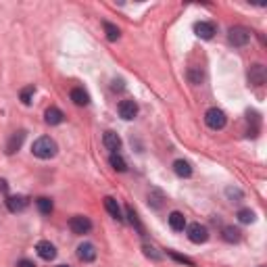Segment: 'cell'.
<instances>
[{
  "mask_svg": "<svg viewBox=\"0 0 267 267\" xmlns=\"http://www.w3.org/2000/svg\"><path fill=\"white\" fill-rule=\"evenodd\" d=\"M57 142L53 138H48V136H42V138H38L36 142L32 144V152H34V157L38 159H53L57 155Z\"/></svg>",
  "mask_w": 267,
  "mask_h": 267,
  "instance_id": "cell-1",
  "label": "cell"
},
{
  "mask_svg": "<svg viewBox=\"0 0 267 267\" xmlns=\"http://www.w3.org/2000/svg\"><path fill=\"white\" fill-rule=\"evenodd\" d=\"M227 40H230L232 46H246L250 42V32L246 28H242V25H234V28H230V32H227Z\"/></svg>",
  "mask_w": 267,
  "mask_h": 267,
  "instance_id": "cell-2",
  "label": "cell"
},
{
  "mask_svg": "<svg viewBox=\"0 0 267 267\" xmlns=\"http://www.w3.org/2000/svg\"><path fill=\"white\" fill-rule=\"evenodd\" d=\"M205 123L209 125L211 130H223L225 128V123H227V117H225V113L217 107H213L205 113Z\"/></svg>",
  "mask_w": 267,
  "mask_h": 267,
  "instance_id": "cell-3",
  "label": "cell"
},
{
  "mask_svg": "<svg viewBox=\"0 0 267 267\" xmlns=\"http://www.w3.org/2000/svg\"><path fill=\"white\" fill-rule=\"evenodd\" d=\"M188 240L194 244H205L209 240V230L200 223H190L188 225Z\"/></svg>",
  "mask_w": 267,
  "mask_h": 267,
  "instance_id": "cell-4",
  "label": "cell"
},
{
  "mask_svg": "<svg viewBox=\"0 0 267 267\" xmlns=\"http://www.w3.org/2000/svg\"><path fill=\"white\" fill-rule=\"evenodd\" d=\"M69 227H71V232L73 234H78V236H84L92 230V221L84 217V215H73V217L69 219Z\"/></svg>",
  "mask_w": 267,
  "mask_h": 267,
  "instance_id": "cell-5",
  "label": "cell"
},
{
  "mask_svg": "<svg viewBox=\"0 0 267 267\" xmlns=\"http://www.w3.org/2000/svg\"><path fill=\"white\" fill-rule=\"evenodd\" d=\"M7 209L11 211V213H19V211H23V209H28V205H30V198L25 196V194H15V196H7Z\"/></svg>",
  "mask_w": 267,
  "mask_h": 267,
  "instance_id": "cell-6",
  "label": "cell"
},
{
  "mask_svg": "<svg viewBox=\"0 0 267 267\" xmlns=\"http://www.w3.org/2000/svg\"><path fill=\"white\" fill-rule=\"evenodd\" d=\"M36 252H38V257L44 261H53L57 257V248H55V244H50L48 240H40V242L36 244Z\"/></svg>",
  "mask_w": 267,
  "mask_h": 267,
  "instance_id": "cell-7",
  "label": "cell"
},
{
  "mask_svg": "<svg viewBox=\"0 0 267 267\" xmlns=\"http://www.w3.org/2000/svg\"><path fill=\"white\" fill-rule=\"evenodd\" d=\"M117 111H119V117H121V119L130 121V119H134V117L138 115V105L134 103V100H121L119 107H117Z\"/></svg>",
  "mask_w": 267,
  "mask_h": 267,
  "instance_id": "cell-8",
  "label": "cell"
},
{
  "mask_svg": "<svg viewBox=\"0 0 267 267\" xmlns=\"http://www.w3.org/2000/svg\"><path fill=\"white\" fill-rule=\"evenodd\" d=\"M194 34L198 38H202V40H211L215 36V25L211 21H198V23H194Z\"/></svg>",
  "mask_w": 267,
  "mask_h": 267,
  "instance_id": "cell-9",
  "label": "cell"
},
{
  "mask_svg": "<svg viewBox=\"0 0 267 267\" xmlns=\"http://www.w3.org/2000/svg\"><path fill=\"white\" fill-rule=\"evenodd\" d=\"M78 259L84 261V263H92V261L96 259V248H94V244L82 242V244L78 246Z\"/></svg>",
  "mask_w": 267,
  "mask_h": 267,
  "instance_id": "cell-10",
  "label": "cell"
},
{
  "mask_svg": "<svg viewBox=\"0 0 267 267\" xmlns=\"http://www.w3.org/2000/svg\"><path fill=\"white\" fill-rule=\"evenodd\" d=\"M248 82L252 84V86H263L265 84V67L263 65H250V69H248Z\"/></svg>",
  "mask_w": 267,
  "mask_h": 267,
  "instance_id": "cell-11",
  "label": "cell"
},
{
  "mask_svg": "<svg viewBox=\"0 0 267 267\" xmlns=\"http://www.w3.org/2000/svg\"><path fill=\"white\" fill-rule=\"evenodd\" d=\"M167 221H169V227H171L173 232H184V227H186V217H184L180 211H171L169 217H167Z\"/></svg>",
  "mask_w": 267,
  "mask_h": 267,
  "instance_id": "cell-12",
  "label": "cell"
},
{
  "mask_svg": "<svg viewBox=\"0 0 267 267\" xmlns=\"http://www.w3.org/2000/svg\"><path fill=\"white\" fill-rule=\"evenodd\" d=\"M23 140H25V132H23V130H19V132L13 134L11 140H9V144H7V155H15V152L21 148Z\"/></svg>",
  "mask_w": 267,
  "mask_h": 267,
  "instance_id": "cell-13",
  "label": "cell"
},
{
  "mask_svg": "<svg viewBox=\"0 0 267 267\" xmlns=\"http://www.w3.org/2000/svg\"><path fill=\"white\" fill-rule=\"evenodd\" d=\"M103 144L111 150V152H117L121 148V138L115 134V132H105L103 136Z\"/></svg>",
  "mask_w": 267,
  "mask_h": 267,
  "instance_id": "cell-14",
  "label": "cell"
},
{
  "mask_svg": "<svg viewBox=\"0 0 267 267\" xmlns=\"http://www.w3.org/2000/svg\"><path fill=\"white\" fill-rule=\"evenodd\" d=\"M44 119H46V123H48V125H61V123H63V119H65V115H63V111H61V109L50 107V109L46 111Z\"/></svg>",
  "mask_w": 267,
  "mask_h": 267,
  "instance_id": "cell-15",
  "label": "cell"
},
{
  "mask_svg": "<svg viewBox=\"0 0 267 267\" xmlns=\"http://www.w3.org/2000/svg\"><path fill=\"white\" fill-rule=\"evenodd\" d=\"M69 96L78 107H86L88 103H90V96H88V92L84 90V88H73Z\"/></svg>",
  "mask_w": 267,
  "mask_h": 267,
  "instance_id": "cell-16",
  "label": "cell"
},
{
  "mask_svg": "<svg viewBox=\"0 0 267 267\" xmlns=\"http://www.w3.org/2000/svg\"><path fill=\"white\" fill-rule=\"evenodd\" d=\"M105 209L109 211L111 217H115L117 221H121V207H119V202L113 198V196H107L105 198Z\"/></svg>",
  "mask_w": 267,
  "mask_h": 267,
  "instance_id": "cell-17",
  "label": "cell"
},
{
  "mask_svg": "<svg viewBox=\"0 0 267 267\" xmlns=\"http://www.w3.org/2000/svg\"><path fill=\"white\" fill-rule=\"evenodd\" d=\"M173 171H175V175H180V177H190V175H192V167H190V163L184 161V159H177L173 163Z\"/></svg>",
  "mask_w": 267,
  "mask_h": 267,
  "instance_id": "cell-18",
  "label": "cell"
},
{
  "mask_svg": "<svg viewBox=\"0 0 267 267\" xmlns=\"http://www.w3.org/2000/svg\"><path fill=\"white\" fill-rule=\"evenodd\" d=\"M240 230L238 227H234V225H225L223 227V240L225 242H230V244H234V242H240Z\"/></svg>",
  "mask_w": 267,
  "mask_h": 267,
  "instance_id": "cell-19",
  "label": "cell"
},
{
  "mask_svg": "<svg viewBox=\"0 0 267 267\" xmlns=\"http://www.w3.org/2000/svg\"><path fill=\"white\" fill-rule=\"evenodd\" d=\"M109 163H111V167L115 169V171H119V173L128 171V165H125V161H123V157L119 155V152H113L111 159H109Z\"/></svg>",
  "mask_w": 267,
  "mask_h": 267,
  "instance_id": "cell-20",
  "label": "cell"
},
{
  "mask_svg": "<svg viewBox=\"0 0 267 267\" xmlns=\"http://www.w3.org/2000/svg\"><path fill=\"white\" fill-rule=\"evenodd\" d=\"M103 28H105V34H107V40H109V42H117V40H119L121 32H119L117 25H113V23L105 21V23H103Z\"/></svg>",
  "mask_w": 267,
  "mask_h": 267,
  "instance_id": "cell-21",
  "label": "cell"
},
{
  "mask_svg": "<svg viewBox=\"0 0 267 267\" xmlns=\"http://www.w3.org/2000/svg\"><path fill=\"white\" fill-rule=\"evenodd\" d=\"M36 207L42 215H50V213H53V200L46 198V196H40L36 200Z\"/></svg>",
  "mask_w": 267,
  "mask_h": 267,
  "instance_id": "cell-22",
  "label": "cell"
},
{
  "mask_svg": "<svg viewBox=\"0 0 267 267\" xmlns=\"http://www.w3.org/2000/svg\"><path fill=\"white\" fill-rule=\"evenodd\" d=\"M238 219H240V223H252V221H255V211L240 209L238 211Z\"/></svg>",
  "mask_w": 267,
  "mask_h": 267,
  "instance_id": "cell-23",
  "label": "cell"
},
{
  "mask_svg": "<svg viewBox=\"0 0 267 267\" xmlns=\"http://www.w3.org/2000/svg\"><path fill=\"white\" fill-rule=\"evenodd\" d=\"M125 213H128V217H130V223L136 225V230L142 234V232H144V230H142V223H140V219H138V215L134 213V209H132V207H125Z\"/></svg>",
  "mask_w": 267,
  "mask_h": 267,
  "instance_id": "cell-24",
  "label": "cell"
},
{
  "mask_svg": "<svg viewBox=\"0 0 267 267\" xmlns=\"http://www.w3.org/2000/svg\"><path fill=\"white\" fill-rule=\"evenodd\" d=\"M34 92H36V88H34V86L23 88V90H21V103H23V105H30V103H32Z\"/></svg>",
  "mask_w": 267,
  "mask_h": 267,
  "instance_id": "cell-25",
  "label": "cell"
},
{
  "mask_svg": "<svg viewBox=\"0 0 267 267\" xmlns=\"http://www.w3.org/2000/svg\"><path fill=\"white\" fill-rule=\"evenodd\" d=\"M142 250H144V255H146L148 259H152V261H161V252H157V248H155V246L144 244V246H142Z\"/></svg>",
  "mask_w": 267,
  "mask_h": 267,
  "instance_id": "cell-26",
  "label": "cell"
},
{
  "mask_svg": "<svg viewBox=\"0 0 267 267\" xmlns=\"http://www.w3.org/2000/svg\"><path fill=\"white\" fill-rule=\"evenodd\" d=\"M169 255L175 259V261H180V263H186V265H190V267H192L194 265V261L192 259H188V257H182V255H177V252H173V250H169Z\"/></svg>",
  "mask_w": 267,
  "mask_h": 267,
  "instance_id": "cell-27",
  "label": "cell"
},
{
  "mask_svg": "<svg viewBox=\"0 0 267 267\" xmlns=\"http://www.w3.org/2000/svg\"><path fill=\"white\" fill-rule=\"evenodd\" d=\"M225 194L230 196V198H238V200L242 198V192H240L238 188H232V186H230V188H225Z\"/></svg>",
  "mask_w": 267,
  "mask_h": 267,
  "instance_id": "cell-28",
  "label": "cell"
},
{
  "mask_svg": "<svg viewBox=\"0 0 267 267\" xmlns=\"http://www.w3.org/2000/svg\"><path fill=\"white\" fill-rule=\"evenodd\" d=\"M17 267H36V265H34V261H30V259H21V261L17 263Z\"/></svg>",
  "mask_w": 267,
  "mask_h": 267,
  "instance_id": "cell-29",
  "label": "cell"
},
{
  "mask_svg": "<svg viewBox=\"0 0 267 267\" xmlns=\"http://www.w3.org/2000/svg\"><path fill=\"white\" fill-rule=\"evenodd\" d=\"M7 190H9V184L5 180H0V192H7Z\"/></svg>",
  "mask_w": 267,
  "mask_h": 267,
  "instance_id": "cell-30",
  "label": "cell"
},
{
  "mask_svg": "<svg viewBox=\"0 0 267 267\" xmlns=\"http://www.w3.org/2000/svg\"><path fill=\"white\" fill-rule=\"evenodd\" d=\"M59 267H69V265H59Z\"/></svg>",
  "mask_w": 267,
  "mask_h": 267,
  "instance_id": "cell-31",
  "label": "cell"
}]
</instances>
